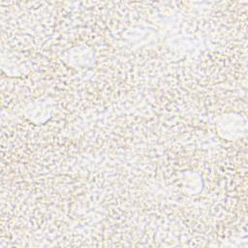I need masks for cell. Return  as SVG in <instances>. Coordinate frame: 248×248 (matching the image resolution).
<instances>
[{"label":"cell","instance_id":"6da1fadb","mask_svg":"<svg viewBox=\"0 0 248 248\" xmlns=\"http://www.w3.org/2000/svg\"><path fill=\"white\" fill-rule=\"evenodd\" d=\"M53 110L52 99L45 96L29 103L24 108V115L34 124H43L51 117Z\"/></svg>","mask_w":248,"mask_h":248},{"label":"cell","instance_id":"7a4b0ae2","mask_svg":"<svg viewBox=\"0 0 248 248\" xmlns=\"http://www.w3.org/2000/svg\"><path fill=\"white\" fill-rule=\"evenodd\" d=\"M216 129L222 138L232 140L241 137L242 133H245L246 122L242 120L240 115L229 113L219 118L216 123Z\"/></svg>","mask_w":248,"mask_h":248},{"label":"cell","instance_id":"3957f363","mask_svg":"<svg viewBox=\"0 0 248 248\" xmlns=\"http://www.w3.org/2000/svg\"><path fill=\"white\" fill-rule=\"evenodd\" d=\"M67 56V63L72 66L79 67V66H87L88 64L92 63L94 56L93 52L83 46L74 47L68 51Z\"/></svg>","mask_w":248,"mask_h":248},{"label":"cell","instance_id":"277c9868","mask_svg":"<svg viewBox=\"0 0 248 248\" xmlns=\"http://www.w3.org/2000/svg\"><path fill=\"white\" fill-rule=\"evenodd\" d=\"M1 67L4 72L7 73V75L10 76H19L21 74H24L25 70V64L21 63L16 57L11 55L8 57H5L2 55V60H1Z\"/></svg>","mask_w":248,"mask_h":248}]
</instances>
